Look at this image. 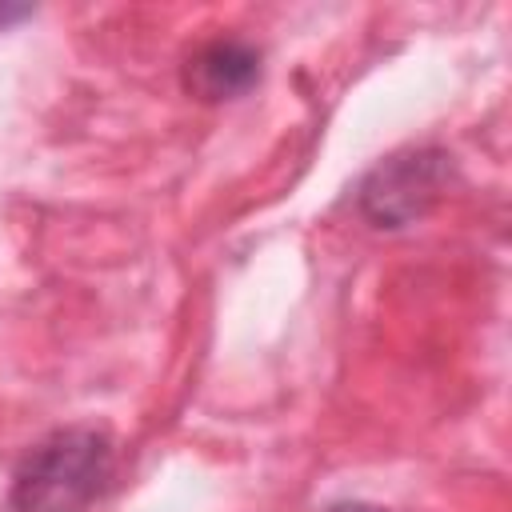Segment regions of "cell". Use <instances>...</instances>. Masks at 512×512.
<instances>
[{"instance_id":"obj_1","label":"cell","mask_w":512,"mask_h":512,"mask_svg":"<svg viewBox=\"0 0 512 512\" xmlns=\"http://www.w3.org/2000/svg\"><path fill=\"white\" fill-rule=\"evenodd\" d=\"M116 448L108 432L72 424L48 432L12 468L8 512H88L112 484Z\"/></svg>"},{"instance_id":"obj_2","label":"cell","mask_w":512,"mask_h":512,"mask_svg":"<svg viewBox=\"0 0 512 512\" xmlns=\"http://www.w3.org/2000/svg\"><path fill=\"white\" fill-rule=\"evenodd\" d=\"M452 184V156L444 148L420 144V148H400L384 156L356 192V208L372 228L400 232L416 220H424L436 200Z\"/></svg>"},{"instance_id":"obj_3","label":"cell","mask_w":512,"mask_h":512,"mask_svg":"<svg viewBox=\"0 0 512 512\" xmlns=\"http://www.w3.org/2000/svg\"><path fill=\"white\" fill-rule=\"evenodd\" d=\"M184 92L200 104H224L256 88L260 80V48L240 36H216L200 44L184 60Z\"/></svg>"},{"instance_id":"obj_4","label":"cell","mask_w":512,"mask_h":512,"mask_svg":"<svg viewBox=\"0 0 512 512\" xmlns=\"http://www.w3.org/2000/svg\"><path fill=\"white\" fill-rule=\"evenodd\" d=\"M320 512H388V508L368 504V500H332V504H324Z\"/></svg>"},{"instance_id":"obj_5","label":"cell","mask_w":512,"mask_h":512,"mask_svg":"<svg viewBox=\"0 0 512 512\" xmlns=\"http://www.w3.org/2000/svg\"><path fill=\"white\" fill-rule=\"evenodd\" d=\"M20 16H28V8H0V28H4L8 20H20Z\"/></svg>"}]
</instances>
